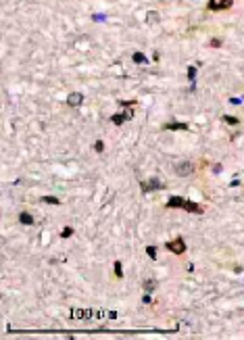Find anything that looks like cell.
Returning a JSON list of instances; mask_svg holds the SVG:
<instances>
[{"label":"cell","instance_id":"6da1fadb","mask_svg":"<svg viewBox=\"0 0 244 340\" xmlns=\"http://www.w3.org/2000/svg\"><path fill=\"white\" fill-rule=\"evenodd\" d=\"M167 207H171V209H184V211H188V213H203L204 211L198 203H192V200H186V198H179V196H171L167 200Z\"/></svg>","mask_w":244,"mask_h":340},{"label":"cell","instance_id":"7a4b0ae2","mask_svg":"<svg viewBox=\"0 0 244 340\" xmlns=\"http://www.w3.org/2000/svg\"><path fill=\"white\" fill-rule=\"evenodd\" d=\"M71 315L75 317V319H92V317H109V319H115L117 317V313H113V311H86V309H73L71 311Z\"/></svg>","mask_w":244,"mask_h":340},{"label":"cell","instance_id":"3957f363","mask_svg":"<svg viewBox=\"0 0 244 340\" xmlns=\"http://www.w3.org/2000/svg\"><path fill=\"white\" fill-rule=\"evenodd\" d=\"M167 251H171L173 255H182V253H186V242L182 238H175V240L167 242Z\"/></svg>","mask_w":244,"mask_h":340},{"label":"cell","instance_id":"277c9868","mask_svg":"<svg viewBox=\"0 0 244 340\" xmlns=\"http://www.w3.org/2000/svg\"><path fill=\"white\" fill-rule=\"evenodd\" d=\"M234 4V0H211L209 2V8L211 11H225Z\"/></svg>","mask_w":244,"mask_h":340},{"label":"cell","instance_id":"5b68a950","mask_svg":"<svg viewBox=\"0 0 244 340\" xmlns=\"http://www.w3.org/2000/svg\"><path fill=\"white\" fill-rule=\"evenodd\" d=\"M192 171H194V167H192V163H188V161L175 165V173H177V175H190Z\"/></svg>","mask_w":244,"mask_h":340},{"label":"cell","instance_id":"8992f818","mask_svg":"<svg viewBox=\"0 0 244 340\" xmlns=\"http://www.w3.org/2000/svg\"><path fill=\"white\" fill-rule=\"evenodd\" d=\"M131 117H134V113H131V111H127V113H123V115H113L111 119H113V123H115V125H121L123 121H127V119H131Z\"/></svg>","mask_w":244,"mask_h":340},{"label":"cell","instance_id":"52a82bcc","mask_svg":"<svg viewBox=\"0 0 244 340\" xmlns=\"http://www.w3.org/2000/svg\"><path fill=\"white\" fill-rule=\"evenodd\" d=\"M81 100H83V96H81L80 92H73V94H69V98H67V104H71V107H80Z\"/></svg>","mask_w":244,"mask_h":340},{"label":"cell","instance_id":"ba28073f","mask_svg":"<svg viewBox=\"0 0 244 340\" xmlns=\"http://www.w3.org/2000/svg\"><path fill=\"white\" fill-rule=\"evenodd\" d=\"M155 188H163V184H159L157 179H152V182H144V184H142V190H144V192L155 190Z\"/></svg>","mask_w":244,"mask_h":340},{"label":"cell","instance_id":"9c48e42d","mask_svg":"<svg viewBox=\"0 0 244 340\" xmlns=\"http://www.w3.org/2000/svg\"><path fill=\"white\" fill-rule=\"evenodd\" d=\"M19 221H21L23 225H32V223H34V217H32L29 213H21V215H19Z\"/></svg>","mask_w":244,"mask_h":340},{"label":"cell","instance_id":"30bf717a","mask_svg":"<svg viewBox=\"0 0 244 340\" xmlns=\"http://www.w3.org/2000/svg\"><path fill=\"white\" fill-rule=\"evenodd\" d=\"M115 275L117 278H123V269H121V263L119 261H115Z\"/></svg>","mask_w":244,"mask_h":340},{"label":"cell","instance_id":"8fae6325","mask_svg":"<svg viewBox=\"0 0 244 340\" xmlns=\"http://www.w3.org/2000/svg\"><path fill=\"white\" fill-rule=\"evenodd\" d=\"M134 61H136V63H146V56H144L142 52H136V54H134Z\"/></svg>","mask_w":244,"mask_h":340},{"label":"cell","instance_id":"7c38bea8","mask_svg":"<svg viewBox=\"0 0 244 340\" xmlns=\"http://www.w3.org/2000/svg\"><path fill=\"white\" fill-rule=\"evenodd\" d=\"M42 200H44V203H50V205H59V203H61V200L54 198V196H46V198H42Z\"/></svg>","mask_w":244,"mask_h":340},{"label":"cell","instance_id":"4fadbf2b","mask_svg":"<svg viewBox=\"0 0 244 340\" xmlns=\"http://www.w3.org/2000/svg\"><path fill=\"white\" fill-rule=\"evenodd\" d=\"M146 253H148L150 259H157V248H155V246H148V248H146Z\"/></svg>","mask_w":244,"mask_h":340},{"label":"cell","instance_id":"5bb4252c","mask_svg":"<svg viewBox=\"0 0 244 340\" xmlns=\"http://www.w3.org/2000/svg\"><path fill=\"white\" fill-rule=\"evenodd\" d=\"M167 128L169 129H186V125H184V123H169Z\"/></svg>","mask_w":244,"mask_h":340},{"label":"cell","instance_id":"9a60e30c","mask_svg":"<svg viewBox=\"0 0 244 340\" xmlns=\"http://www.w3.org/2000/svg\"><path fill=\"white\" fill-rule=\"evenodd\" d=\"M71 234H73V230H71V227H65V230H63V234H61V236H63V238H69V236H71Z\"/></svg>","mask_w":244,"mask_h":340},{"label":"cell","instance_id":"2e32d148","mask_svg":"<svg viewBox=\"0 0 244 340\" xmlns=\"http://www.w3.org/2000/svg\"><path fill=\"white\" fill-rule=\"evenodd\" d=\"M194 75H196V67H190V71H188V77H190V80H194Z\"/></svg>","mask_w":244,"mask_h":340},{"label":"cell","instance_id":"e0dca14e","mask_svg":"<svg viewBox=\"0 0 244 340\" xmlns=\"http://www.w3.org/2000/svg\"><path fill=\"white\" fill-rule=\"evenodd\" d=\"M225 121H227V123H238V119H236V117H230V115H225Z\"/></svg>","mask_w":244,"mask_h":340},{"label":"cell","instance_id":"ac0fdd59","mask_svg":"<svg viewBox=\"0 0 244 340\" xmlns=\"http://www.w3.org/2000/svg\"><path fill=\"white\" fill-rule=\"evenodd\" d=\"M94 148H96V150H98V152H100V150H102V148H104V144H102V142H100V140H98V142H96V144H94Z\"/></svg>","mask_w":244,"mask_h":340},{"label":"cell","instance_id":"d6986e66","mask_svg":"<svg viewBox=\"0 0 244 340\" xmlns=\"http://www.w3.org/2000/svg\"><path fill=\"white\" fill-rule=\"evenodd\" d=\"M144 288H146V290H150V288H155V284H152V282H146V284H144Z\"/></svg>","mask_w":244,"mask_h":340},{"label":"cell","instance_id":"ffe728a7","mask_svg":"<svg viewBox=\"0 0 244 340\" xmlns=\"http://www.w3.org/2000/svg\"><path fill=\"white\" fill-rule=\"evenodd\" d=\"M211 46H221V40H211Z\"/></svg>","mask_w":244,"mask_h":340}]
</instances>
